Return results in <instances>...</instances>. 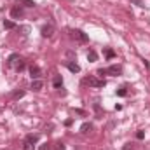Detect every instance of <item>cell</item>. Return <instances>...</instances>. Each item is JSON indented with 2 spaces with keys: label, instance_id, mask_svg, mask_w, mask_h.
Returning <instances> with one entry per match:
<instances>
[{
  "label": "cell",
  "instance_id": "cell-1",
  "mask_svg": "<svg viewBox=\"0 0 150 150\" xmlns=\"http://www.w3.org/2000/svg\"><path fill=\"white\" fill-rule=\"evenodd\" d=\"M80 84H82V86H89V87H105L107 82L96 79L94 75H89V77H84V79L80 80Z\"/></svg>",
  "mask_w": 150,
  "mask_h": 150
},
{
  "label": "cell",
  "instance_id": "cell-2",
  "mask_svg": "<svg viewBox=\"0 0 150 150\" xmlns=\"http://www.w3.org/2000/svg\"><path fill=\"white\" fill-rule=\"evenodd\" d=\"M40 140V134H26L23 140V150H33Z\"/></svg>",
  "mask_w": 150,
  "mask_h": 150
},
{
  "label": "cell",
  "instance_id": "cell-3",
  "mask_svg": "<svg viewBox=\"0 0 150 150\" xmlns=\"http://www.w3.org/2000/svg\"><path fill=\"white\" fill-rule=\"evenodd\" d=\"M98 75H112V77H117V75L122 74V67L120 65H112V67H108V68H100Z\"/></svg>",
  "mask_w": 150,
  "mask_h": 150
},
{
  "label": "cell",
  "instance_id": "cell-4",
  "mask_svg": "<svg viewBox=\"0 0 150 150\" xmlns=\"http://www.w3.org/2000/svg\"><path fill=\"white\" fill-rule=\"evenodd\" d=\"M70 35L75 38V40H79V42H82V44H86V42H89V37L82 32V30H70Z\"/></svg>",
  "mask_w": 150,
  "mask_h": 150
},
{
  "label": "cell",
  "instance_id": "cell-5",
  "mask_svg": "<svg viewBox=\"0 0 150 150\" xmlns=\"http://www.w3.org/2000/svg\"><path fill=\"white\" fill-rule=\"evenodd\" d=\"M40 33H42V37H45V38L52 37V33H54V26H52L51 23H47V25H44V26L40 28Z\"/></svg>",
  "mask_w": 150,
  "mask_h": 150
},
{
  "label": "cell",
  "instance_id": "cell-6",
  "mask_svg": "<svg viewBox=\"0 0 150 150\" xmlns=\"http://www.w3.org/2000/svg\"><path fill=\"white\" fill-rule=\"evenodd\" d=\"M40 75H42V70H40V67H38V65H32V67H30V77H32V80H35V79H40Z\"/></svg>",
  "mask_w": 150,
  "mask_h": 150
},
{
  "label": "cell",
  "instance_id": "cell-7",
  "mask_svg": "<svg viewBox=\"0 0 150 150\" xmlns=\"http://www.w3.org/2000/svg\"><path fill=\"white\" fill-rule=\"evenodd\" d=\"M11 16H12V18H14V19H19V18H21V16H23V7H21V5H18V4H16V5H14V7H12V9H11Z\"/></svg>",
  "mask_w": 150,
  "mask_h": 150
},
{
  "label": "cell",
  "instance_id": "cell-8",
  "mask_svg": "<svg viewBox=\"0 0 150 150\" xmlns=\"http://www.w3.org/2000/svg\"><path fill=\"white\" fill-rule=\"evenodd\" d=\"M16 4H18V5H23V7H35V5H37L35 0H18Z\"/></svg>",
  "mask_w": 150,
  "mask_h": 150
},
{
  "label": "cell",
  "instance_id": "cell-9",
  "mask_svg": "<svg viewBox=\"0 0 150 150\" xmlns=\"http://www.w3.org/2000/svg\"><path fill=\"white\" fill-rule=\"evenodd\" d=\"M52 86H54L56 89H59V87L63 86V77H61V75H56V77L52 79Z\"/></svg>",
  "mask_w": 150,
  "mask_h": 150
},
{
  "label": "cell",
  "instance_id": "cell-10",
  "mask_svg": "<svg viewBox=\"0 0 150 150\" xmlns=\"http://www.w3.org/2000/svg\"><path fill=\"white\" fill-rule=\"evenodd\" d=\"M42 87H44V82H42V80H38V79L32 80V89H33V91H40Z\"/></svg>",
  "mask_w": 150,
  "mask_h": 150
},
{
  "label": "cell",
  "instance_id": "cell-11",
  "mask_svg": "<svg viewBox=\"0 0 150 150\" xmlns=\"http://www.w3.org/2000/svg\"><path fill=\"white\" fill-rule=\"evenodd\" d=\"M91 129H93V124H91V122H84V124L80 126V133H84V134L89 133Z\"/></svg>",
  "mask_w": 150,
  "mask_h": 150
},
{
  "label": "cell",
  "instance_id": "cell-12",
  "mask_svg": "<svg viewBox=\"0 0 150 150\" xmlns=\"http://www.w3.org/2000/svg\"><path fill=\"white\" fill-rule=\"evenodd\" d=\"M67 68H68L70 72H74V74H79V72H80V67H79L77 63H67Z\"/></svg>",
  "mask_w": 150,
  "mask_h": 150
},
{
  "label": "cell",
  "instance_id": "cell-13",
  "mask_svg": "<svg viewBox=\"0 0 150 150\" xmlns=\"http://www.w3.org/2000/svg\"><path fill=\"white\" fill-rule=\"evenodd\" d=\"M4 28H7V30H14V28H16V23L11 21V19H4Z\"/></svg>",
  "mask_w": 150,
  "mask_h": 150
},
{
  "label": "cell",
  "instance_id": "cell-14",
  "mask_svg": "<svg viewBox=\"0 0 150 150\" xmlns=\"http://www.w3.org/2000/svg\"><path fill=\"white\" fill-rule=\"evenodd\" d=\"M87 59H89L91 63H94V61L98 59V54H96V51H93V49H89V52H87Z\"/></svg>",
  "mask_w": 150,
  "mask_h": 150
},
{
  "label": "cell",
  "instance_id": "cell-15",
  "mask_svg": "<svg viewBox=\"0 0 150 150\" xmlns=\"http://www.w3.org/2000/svg\"><path fill=\"white\" fill-rule=\"evenodd\" d=\"M18 59H21V58H19L18 54H11V56H9V59H7V65H14V63H16Z\"/></svg>",
  "mask_w": 150,
  "mask_h": 150
},
{
  "label": "cell",
  "instance_id": "cell-16",
  "mask_svg": "<svg viewBox=\"0 0 150 150\" xmlns=\"http://www.w3.org/2000/svg\"><path fill=\"white\" fill-rule=\"evenodd\" d=\"M105 56H107V59H112L113 56H115L113 49H110V47H107V49H105Z\"/></svg>",
  "mask_w": 150,
  "mask_h": 150
},
{
  "label": "cell",
  "instance_id": "cell-17",
  "mask_svg": "<svg viewBox=\"0 0 150 150\" xmlns=\"http://www.w3.org/2000/svg\"><path fill=\"white\" fill-rule=\"evenodd\" d=\"M23 70H25V61L19 59V63L16 65V72H23Z\"/></svg>",
  "mask_w": 150,
  "mask_h": 150
},
{
  "label": "cell",
  "instance_id": "cell-18",
  "mask_svg": "<svg viewBox=\"0 0 150 150\" xmlns=\"http://www.w3.org/2000/svg\"><path fill=\"white\" fill-rule=\"evenodd\" d=\"M23 96H25V91H16V93L12 94V98H14V100H18V98H23Z\"/></svg>",
  "mask_w": 150,
  "mask_h": 150
},
{
  "label": "cell",
  "instance_id": "cell-19",
  "mask_svg": "<svg viewBox=\"0 0 150 150\" xmlns=\"http://www.w3.org/2000/svg\"><path fill=\"white\" fill-rule=\"evenodd\" d=\"M126 94H127L126 87H120V89H117V96H126Z\"/></svg>",
  "mask_w": 150,
  "mask_h": 150
},
{
  "label": "cell",
  "instance_id": "cell-20",
  "mask_svg": "<svg viewBox=\"0 0 150 150\" xmlns=\"http://www.w3.org/2000/svg\"><path fill=\"white\" fill-rule=\"evenodd\" d=\"M133 4H136L138 7H145V4H143V0H131Z\"/></svg>",
  "mask_w": 150,
  "mask_h": 150
},
{
  "label": "cell",
  "instance_id": "cell-21",
  "mask_svg": "<svg viewBox=\"0 0 150 150\" xmlns=\"http://www.w3.org/2000/svg\"><path fill=\"white\" fill-rule=\"evenodd\" d=\"M136 138H138V140H143V138H145V133H143V131H138V133H136Z\"/></svg>",
  "mask_w": 150,
  "mask_h": 150
},
{
  "label": "cell",
  "instance_id": "cell-22",
  "mask_svg": "<svg viewBox=\"0 0 150 150\" xmlns=\"http://www.w3.org/2000/svg\"><path fill=\"white\" fill-rule=\"evenodd\" d=\"M122 150H134V147H133L131 143H126V145L122 147Z\"/></svg>",
  "mask_w": 150,
  "mask_h": 150
},
{
  "label": "cell",
  "instance_id": "cell-23",
  "mask_svg": "<svg viewBox=\"0 0 150 150\" xmlns=\"http://www.w3.org/2000/svg\"><path fill=\"white\" fill-rule=\"evenodd\" d=\"M56 150H67V149H65L63 143H56Z\"/></svg>",
  "mask_w": 150,
  "mask_h": 150
},
{
  "label": "cell",
  "instance_id": "cell-24",
  "mask_svg": "<svg viewBox=\"0 0 150 150\" xmlns=\"http://www.w3.org/2000/svg\"><path fill=\"white\" fill-rule=\"evenodd\" d=\"M40 150H49V143H44V145L40 147Z\"/></svg>",
  "mask_w": 150,
  "mask_h": 150
},
{
  "label": "cell",
  "instance_id": "cell-25",
  "mask_svg": "<svg viewBox=\"0 0 150 150\" xmlns=\"http://www.w3.org/2000/svg\"><path fill=\"white\" fill-rule=\"evenodd\" d=\"M72 122H74L72 119H67V120H65V126H72Z\"/></svg>",
  "mask_w": 150,
  "mask_h": 150
}]
</instances>
